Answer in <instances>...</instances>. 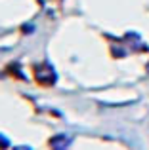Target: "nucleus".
<instances>
[{"instance_id": "1", "label": "nucleus", "mask_w": 149, "mask_h": 150, "mask_svg": "<svg viewBox=\"0 0 149 150\" xmlns=\"http://www.w3.org/2000/svg\"><path fill=\"white\" fill-rule=\"evenodd\" d=\"M69 143H71L69 137H56V139H52V146H59V148L67 146Z\"/></svg>"}, {"instance_id": "2", "label": "nucleus", "mask_w": 149, "mask_h": 150, "mask_svg": "<svg viewBox=\"0 0 149 150\" xmlns=\"http://www.w3.org/2000/svg\"><path fill=\"white\" fill-rule=\"evenodd\" d=\"M0 146H8V139L0 135Z\"/></svg>"}]
</instances>
